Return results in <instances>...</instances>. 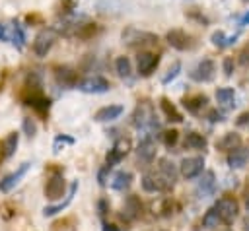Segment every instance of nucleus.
<instances>
[{"label":"nucleus","instance_id":"obj_26","mask_svg":"<svg viewBox=\"0 0 249 231\" xmlns=\"http://www.w3.org/2000/svg\"><path fill=\"white\" fill-rule=\"evenodd\" d=\"M10 43H12L18 50H21V49L25 47V29H23V25H21V23H18V21H14V23H12Z\"/></svg>","mask_w":249,"mask_h":231},{"label":"nucleus","instance_id":"obj_45","mask_svg":"<svg viewBox=\"0 0 249 231\" xmlns=\"http://www.w3.org/2000/svg\"><path fill=\"white\" fill-rule=\"evenodd\" d=\"M247 23H249V12H247V14H245V16L239 19V25H247Z\"/></svg>","mask_w":249,"mask_h":231},{"label":"nucleus","instance_id":"obj_27","mask_svg":"<svg viewBox=\"0 0 249 231\" xmlns=\"http://www.w3.org/2000/svg\"><path fill=\"white\" fill-rule=\"evenodd\" d=\"M160 107L163 111V115L167 116V120H173V122H183V115L177 111V107L167 99V97H161L160 99Z\"/></svg>","mask_w":249,"mask_h":231},{"label":"nucleus","instance_id":"obj_5","mask_svg":"<svg viewBox=\"0 0 249 231\" xmlns=\"http://www.w3.org/2000/svg\"><path fill=\"white\" fill-rule=\"evenodd\" d=\"M214 208L218 210L220 219H222V223H226V225H231V223L237 219V215H239V204H237V200H235L233 196H222V198L216 202Z\"/></svg>","mask_w":249,"mask_h":231},{"label":"nucleus","instance_id":"obj_2","mask_svg":"<svg viewBox=\"0 0 249 231\" xmlns=\"http://www.w3.org/2000/svg\"><path fill=\"white\" fill-rule=\"evenodd\" d=\"M66 190V181L62 177L60 167H49V181L45 184V198L49 200H60Z\"/></svg>","mask_w":249,"mask_h":231},{"label":"nucleus","instance_id":"obj_13","mask_svg":"<svg viewBox=\"0 0 249 231\" xmlns=\"http://www.w3.org/2000/svg\"><path fill=\"white\" fill-rule=\"evenodd\" d=\"M136 157H138V163H142L144 167H148V165L154 163V159H156V142H154L150 136H146V138L138 144V148H136Z\"/></svg>","mask_w":249,"mask_h":231},{"label":"nucleus","instance_id":"obj_15","mask_svg":"<svg viewBox=\"0 0 249 231\" xmlns=\"http://www.w3.org/2000/svg\"><path fill=\"white\" fill-rule=\"evenodd\" d=\"M165 39H167V43H169L173 49H177V50H187V49L193 47L191 37H189L185 31H181V29H171V31H167Z\"/></svg>","mask_w":249,"mask_h":231},{"label":"nucleus","instance_id":"obj_32","mask_svg":"<svg viewBox=\"0 0 249 231\" xmlns=\"http://www.w3.org/2000/svg\"><path fill=\"white\" fill-rule=\"evenodd\" d=\"M237 35H231V37H226L224 31H214L212 33V45L218 47V49H224V47H230L231 43H235Z\"/></svg>","mask_w":249,"mask_h":231},{"label":"nucleus","instance_id":"obj_37","mask_svg":"<svg viewBox=\"0 0 249 231\" xmlns=\"http://www.w3.org/2000/svg\"><path fill=\"white\" fill-rule=\"evenodd\" d=\"M21 128H23V132H25L29 138H33V136L37 134V124H35V120H33L31 116H25V118H23Z\"/></svg>","mask_w":249,"mask_h":231},{"label":"nucleus","instance_id":"obj_29","mask_svg":"<svg viewBox=\"0 0 249 231\" xmlns=\"http://www.w3.org/2000/svg\"><path fill=\"white\" fill-rule=\"evenodd\" d=\"M216 101L222 107H233L235 105V91L231 87H220V89H216Z\"/></svg>","mask_w":249,"mask_h":231},{"label":"nucleus","instance_id":"obj_47","mask_svg":"<svg viewBox=\"0 0 249 231\" xmlns=\"http://www.w3.org/2000/svg\"><path fill=\"white\" fill-rule=\"evenodd\" d=\"M245 208H247V212H249V196H247V200H245Z\"/></svg>","mask_w":249,"mask_h":231},{"label":"nucleus","instance_id":"obj_49","mask_svg":"<svg viewBox=\"0 0 249 231\" xmlns=\"http://www.w3.org/2000/svg\"><path fill=\"white\" fill-rule=\"evenodd\" d=\"M226 231H231V229H226Z\"/></svg>","mask_w":249,"mask_h":231},{"label":"nucleus","instance_id":"obj_35","mask_svg":"<svg viewBox=\"0 0 249 231\" xmlns=\"http://www.w3.org/2000/svg\"><path fill=\"white\" fill-rule=\"evenodd\" d=\"M177 140H179V132L177 130H165V132H161V142H163V146L165 148H173L175 144H177Z\"/></svg>","mask_w":249,"mask_h":231},{"label":"nucleus","instance_id":"obj_48","mask_svg":"<svg viewBox=\"0 0 249 231\" xmlns=\"http://www.w3.org/2000/svg\"><path fill=\"white\" fill-rule=\"evenodd\" d=\"M2 157H4V151H2V144H0V161H2Z\"/></svg>","mask_w":249,"mask_h":231},{"label":"nucleus","instance_id":"obj_10","mask_svg":"<svg viewBox=\"0 0 249 231\" xmlns=\"http://www.w3.org/2000/svg\"><path fill=\"white\" fill-rule=\"evenodd\" d=\"M128 151H130V140H128V138H119V140L113 144V148L109 149V153H107V157H105V165L113 167V165L121 163L123 157H126Z\"/></svg>","mask_w":249,"mask_h":231},{"label":"nucleus","instance_id":"obj_3","mask_svg":"<svg viewBox=\"0 0 249 231\" xmlns=\"http://www.w3.org/2000/svg\"><path fill=\"white\" fill-rule=\"evenodd\" d=\"M123 43L126 47H146V45H156L158 43V35L154 33H148V31H140V29H134V27H128L123 31Z\"/></svg>","mask_w":249,"mask_h":231},{"label":"nucleus","instance_id":"obj_43","mask_svg":"<svg viewBox=\"0 0 249 231\" xmlns=\"http://www.w3.org/2000/svg\"><path fill=\"white\" fill-rule=\"evenodd\" d=\"M109 171H111V167H109V165H103V169L99 171V175H97V179H99V184H101V186L105 184V175H107Z\"/></svg>","mask_w":249,"mask_h":231},{"label":"nucleus","instance_id":"obj_42","mask_svg":"<svg viewBox=\"0 0 249 231\" xmlns=\"http://www.w3.org/2000/svg\"><path fill=\"white\" fill-rule=\"evenodd\" d=\"M235 124H237V126H243V128H249V111H247V113H241V115L237 116Z\"/></svg>","mask_w":249,"mask_h":231},{"label":"nucleus","instance_id":"obj_30","mask_svg":"<svg viewBox=\"0 0 249 231\" xmlns=\"http://www.w3.org/2000/svg\"><path fill=\"white\" fill-rule=\"evenodd\" d=\"M19 144V134L18 132H10L6 136V140L2 142V151H4V157H12L16 153V148Z\"/></svg>","mask_w":249,"mask_h":231},{"label":"nucleus","instance_id":"obj_12","mask_svg":"<svg viewBox=\"0 0 249 231\" xmlns=\"http://www.w3.org/2000/svg\"><path fill=\"white\" fill-rule=\"evenodd\" d=\"M204 169V157L200 155H193V157H185L179 165V173L185 177V179H195L202 173Z\"/></svg>","mask_w":249,"mask_h":231},{"label":"nucleus","instance_id":"obj_44","mask_svg":"<svg viewBox=\"0 0 249 231\" xmlns=\"http://www.w3.org/2000/svg\"><path fill=\"white\" fill-rule=\"evenodd\" d=\"M103 231H121V229H119L117 225H113V223H107V221H105V223H103Z\"/></svg>","mask_w":249,"mask_h":231},{"label":"nucleus","instance_id":"obj_17","mask_svg":"<svg viewBox=\"0 0 249 231\" xmlns=\"http://www.w3.org/2000/svg\"><path fill=\"white\" fill-rule=\"evenodd\" d=\"M54 78L64 87H76L78 85V72L70 66H58L54 68Z\"/></svg>","mask_w":249,"mask_h":231},{"label":"nucleus","instance_id":"obj_21","mask_svg":"<svg viewBox=\"0 0 249 231\" xmlns=\"http://www.w3.org/2000/svg\"><path fill=\"white\" fill-rule=\"evenodd\" d=\"M241 146V136L237 132H226L218 142H216V149L220 151H231L233 148Z\"/></svg>","mask_w":249,"mask_h":231},{"label":"nucleus","instance_id":"obj_23","mask_svg":"<svg viewBox=\"0 0 249 231\" xmlns=\"http://www.w3.org/2000/svg\"><path fill=\"white\" fill-rule=\"evenodd\" d=\"M130 184H132V173L130 171H117L115 175H113V179H111V188L113 190H126V188H130Z\"/></svg>","mask_w":249,"mask_h":231},{"label":"nucleus","instance_id":"obj_9","mask_svg":"<svg viewBox=\"0 0 249 231\" xmlns=\"http://www.w3.org/2000/svg\"><path fill=\"white\" fill-rule=\"evenodd\" d=\"M214 74H216V64H214V60L204 58V60H200V62L195 66V70L191 72V80L200 82V83H206V82H212V80H214Z\"/></svg>","mask_w":249,"mask_h":231},{"label":"nucleus","instance_id":"obj_1","mask_svg":"<svg viewBox=\"0 0 249 231\" xmlns=\"http://www.w3.org/2000/svg\"><path fill=\"white\" fill-rule=\"evenodd\" d=\"M132 126L138 128V130H146V132H152L154 128H158V122H156V111H154V105L150 101H140L132 113Z\"/></svg>","mask_w":249,"mask_h":231},{"label":"nucleus","instance_id":"obj_33","mask_svg":"<svg viewBox=\"0 0 249 231\" xmlns=\"http://www.w3.org/2000/svg\"><path fill=\"white\" fill-rule=\"evenodd\" d=\"M115 70H117L119 78H130V72H132L130 60H128L126 56H119V58L115 60Z\"/></svg>","mask_w":249,"mask_h":231},{"label":"nucleus","instance_id":"obj_4","mask_svg":"<svg viewBox=\"0 0 249 231\" xmlns=\"http://www.w3.org/2000/svg\"><path fill=\"white\" fill-rule=\"evenodd\" d=\"M56 37H58V31H56L54 27H45V29H41V31L35 35L33 52H35L37 56H47V52L53 49Z\"/></svg>","mask_w":249,"mask_h":231},{"label":"nucleus","instance_id":"obj_7","mask_svg":"<svg viewBox=\"0 0 249 231\" xmlns=\"http://www.w3.org/2000/svg\"><path fill=\"white\" fill-rule=\"evenodd\" d=\"M23 103L27 107H31L39 116H47L49 115V109H51V99L43 93V89H37V91H29L27 89V95L23 97ZM47 120V118H45Z\"/></svg>","mask_w":249,"mask_h":231},{"label":"nucleus","instance_id":"obj_19","mask_svg":"<svg viewBox=\"0 0 249 231\" xmlns=\"http://www.w3.org/2000/svg\"><path fill=\"white\" fill-rule=\"evenodd\" d=\"M206 103H208V97H206L204 93L189 95V97H185V99H183V107H185L189 113H193V115H198V113L206 107Z\"/></svg>","mask_w":249,"mask_h":231},{"label":"nucleus","instance_id":"obj_22","mask_svg":"<svg viewBox=\"0 0 249 231\" xmlns=\"http://www.w3.org/2000/svg\"><path fill=\"white\" fill-rule=\"evenodd\" d=\"M76 190H78V181H74V182L70 184V192H68L66 200H64V202H58V204H53V206H47V208L43 210V215H45V217H51V215H54V214L62 212V210H64V208H66V206L72 202V198H74Z\"/></svg>","mask_w":249,"mask_h":231},{"label":"nucleus","instance_id":"obj_34","mask_svg":"<svg viewBox=\"0 0 249 231\" xmlns=\"http://www.w3.org/2000/svg\"><path fill=\"white\" fill-rule=\"evenodd\" d=\"M72 144H74V138H72V136L58 134V136L54 138V142H53V151H54V153H58L64 146H72Z\"/></svg>","mask_w":249,"mask_h":231},{"label":"nucleus","instance_id":"obj_36","mask_svg":"<svg viewBox=\"0 0 249 231\" xmlns=\"http://www.w3.org/2000/svg\"><path fill=\"white\" fill-rule=\"evenodd\" d=\"M179 72H181V62L179 60H175L171 66H169V70H167V74L163 76V80H161V83H169V82H173L177 76H179Z\"/></svg>","mask_w":249,"mask_h":231},{"label":"nucleus","instance_id":"obj_41","mask_svg":"<svg viewBox=\"0 0 249 231\" xmlns=\"http://www.w3.org/2000/svg\"><path fill=\"white\" fill-rule=\"evenodd\" d=\"M206 116H208V120H210V122H222V120H224V115H222V113H218L216 109L208 111V115H206Z\"/></svg>","mask_w":249,"mask_h":231},{"label":"nucleus","instance_id":"obj_40","mask_svg":"<svg viewBox=\"0 0 249 231\" xmlns=\"http://www.w3.org/2000/svg\"><path fill=\"white\" fill-rule=\"evenodd\" d=\"M239 62H241L243 66H249V43L241 49V52H239Z\"/></svg>","mask_w":249,"mask_h":231},{"label":"nucleus","instance_id":"obj_11","mask_svg":"<svg viewBox=\"0 0 249 231\" xmlns=\"http://www.w3.org/2000/svg\"><path fill=\"white\" fill-rule=\"evenodd\" d=\"M76 87L84 93H105V91H109L111 85L103 76H89V78L78 82Z\"/></svg>","mask_w":249,"mask_h":231},{"label":"nucleus","instance_id":"obj_14","mask_svg":"<svg viewBox=\"0 0 249 231\" xmlns=\"http://www.w3.org/2000/svg\"><path fill=\"white\" fill-rule=\"evenodd\" d=\"M29 167H31V163H29V161H23V163L14 171V173L6 175V177L0 181V192H4V194H6V192H10V190H12V188H14V186H16V184L25 177V173L29 171Z\"/></svg>","mask_w":249,"mask_h":231},{"label":"nucleus","instance_id":"obj_8","mask_svg":"<svg viewBox=\"0 0 249 231\" xmlns=\"http://www.w3.org/2000/svg\"><path fill=\"white\" fill-rule=\"evenodd\" d=\"M158 64H160V56L154 54V52L142 50V52H138V56H136V70H138V74H140L142 78L152 76L154 70L158 68Z\"/></svg>","mask_w":249,"mask_h":231},{"label":"nucleus","instance_id":"obj_25","mask_svg":"<svg viewBox=\"0 0 249 231\" xmlns=\"http://www.w3.org/2000/svg\"><path fill=\"white\" fill-rule=\"evenodd\" d=\"M123 212H124L123 217H126V219H134V217H138L140 212H142V204H140V200H138L134 194H130V196L126 198V202H124Z\"/></svg>","mask_w":249,"mask_h":231},{"label":"nucleus","instance_id":"obj_20","mask_svg":"<svg viewBox=\"0 0 249 231\" xmlns=\"http://www.w3.org/2000/svg\"><path fill=\"white\" fill-rule=\"evenodd\" d=\"M123 107L121 105H107V107H101L95 115H93V118L97 120V122H111V120H115V118H119L121 115H123Z\"/></svg>","mask_w":249,"mask_h":231},{"label":"nucleus","instance_id":"obj_24","mask_svg":"<svg viewBox=\"0 0 249 231\" xmlns=\"http://www.w3.org/2000/svg\"><path fill=\"white\" fill-rule=\"evenodd\" d=\"M183 146H185V149H204L208 146V140L198 132H187Z\"/></svg>","mask_w":249,"mask_h":231},{"label":"nucleus","instance_id":"obj_38","mask_svg":"<svg viewBox=\"0 0 249 231\" xmlns=\"http://www.w3.org/2000/svg\"><path fill=\"white\" fill-rule=\"evenodd\" d=\"M222 66H224V74H226V76L230 78V76L233 74V68H235V64H233V58L226 56V58H224V64H222Z\"/></svg>","mask_w":249,"mask_h":231},{"label":"nucleus","instance_id":"obj_46","mask_svg":"<svg viewBox=\"0 0 249 231\" xmlns=\"http://www.w3.org/2000/svg\"><path fill=\"white\" fill-rule=\"evenodd\" d=\"M243 231H249V217L243 219Z\"/></svg>","mask_w":249,"mask_h":231},{"label":"nucleus","instance_id":"obj_31","mask_svg":"<svg viewBox=\"0 0 249 231\" xmlns=\"http://www.w3.org/2000/svg\"><path fill=\"white\" fill-rule=\"evenodd\" d=\"M220 223H222V219H220L218 210H216V208L206 210V214L202 215V227H206V229H216Z\"/></svg>","mask_w":249,"mask_h":231},{"label":"nucleus","instance_id":"obj_6","mask_svg":"<svg viewBox=\"0 0 249 231\" xmlns=\"http://www.w3.org/2000/svg\"><path fill=\"white\" fill-rule=\"evenodd\" d=\"M171 186H173V182L167 177H163L158 169L156 171H148L142 177V188L146 192H163V190H169Z\"/></svg>","mask_w":249,"mask_h":231},{"label":"nucleus","instance_id":"obj_18","mask_svg":"<svg viewBox=\"0 0 249 231\" xmlns=\"http://www.w3.org/2000/svg\"><path fill=\"white\" fill-rule=\"evenodd\" d=\"M247 161H249V148L237 146L231 151H228V165L231 169H241L247 165Z\"/></svg>","mask_w":249,"mask_h":231},{"label":"nucleus","instance_id":"obj_39","mask_svg":"<svg viewBox=\"0 0 249 231\" xmlns=\"http://www.w3.org/2000/svg\"><path fill=\"white\" fill-rule=\"evenodd\" d=\"M10 33H12V25L0 23V41H10Z\"/></svg>","mask_w":249,"mask_h":231},{"label":"nucleus","instance_id":"obj_16","mask_svg":"<svg viewBox=\"0 0 249 231\" xmlns=\"http://www.w3.org/2000/svg\"><path fill=\"white\" fill-rule=\"evenodd\" d=\"M214 192H216V175L214 171H204L196 184V194L200 198H206V196H212Z\"/></svg>","mask_w":249,"mask_h":231},{"label":"nucleus","instance_id":"obj_28","mask_svg":"<svg viewBox=\"0 0 249 231\" xmlns=\"http://www.w3.org/2000/svg\"><path fill=\"white\" fill-rule=\"evenodd\" d=\"M158 171H160L163 177H167V179L175 184V181H177V167H175V163H173L171 159L161 157V159L158 161Z\"/></svg>","mask_w":249,"mask_h":231}]
</instances>
